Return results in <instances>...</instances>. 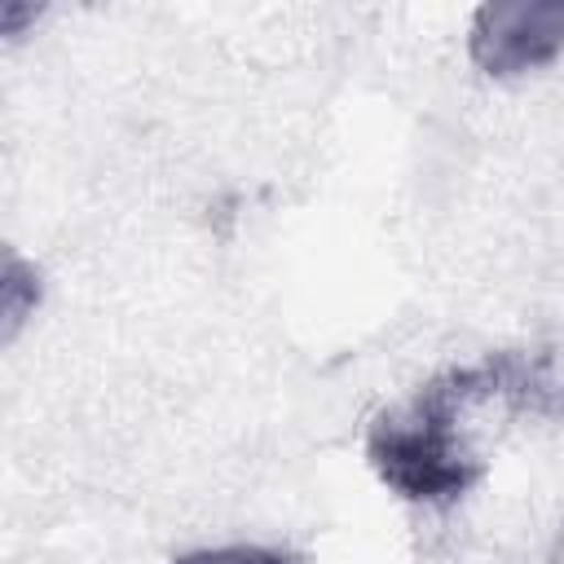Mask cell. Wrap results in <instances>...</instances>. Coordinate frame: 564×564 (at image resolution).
Here are the masks:
<instances>
[{
    "label": "cell",
    "mask_w": 564,
    "mask_h": 564,
    "mask_svg": "<svg viewBox=\"0 0 564 564\" xmlns=\"http://www.w3.org/2000/svg\"><path fill=\"white\" fill-rule=\"evenodd\" d=\"M471 62L489 75H520L564 53V0H494L480 4L467 35Z\"/></svg>",
    "instance_id": "cell-2"
},
{
    "label": "cell",
    "mask_w": 564,
    "mask_h": 564,
    "mask_svg": "<svg viewBox=\"0 0 564 564\" xmlns=\"http://www.w3.org/2000/svg\"><path fill=\"white\" fill-rule=\"evenodd\" d=\"M26 18H35V4H18V0H9V4L0 9V22H4V35H18Z\"/></svg>",
    "instance_id": "cell-5"
},
{
    "label": "cell",
    "mask_w": 564,
    "mask_h": 564,
    "mask_svg": "<svg viewBox=\"0 0 564 564\" xmlns=\"http://www.w3.org/2000/svg\"><path fill=\"white\" fill-rule=\"evenodd\" d=\"M507 401L520 414L564 419V379L551 348H498L471 366L432 375L401 410H383L366 432V458L375 476L410 502H454L480 476L485 463L463 441V410L480 401Z\"/></svg>",
    "instance_id": "cell-1"
},
{
    "label": "cell",
    "mask_w": 564,
    "mask_h": 564,
    "mask_svg": "<svg viewBox=\"0 0 564 564\" xmlns=\"http://www.w3.org/2000/svg\"><path fill=\"white\" fill-rule=\"evenodd\" d=\"M172 564H295V555H291V551H282V546L238 542V546H207V551H189V555H176Z\"/></svg>",
    "instance_id": "cell-4"
},
{
    "label": "cell",
    "mask_w": 564,
    "mask_h": 564,
    "mask_svg": "<svg viewBox=\"0 0 564 564\" xmlns=\"http://www.w3.org/2000/svg\"><path fill=\"white\" fill-rule=\"evenodd\" d=\"M40 273H35V264H26L18 251H9L4 256V278H0V317H4V326H0V339L4 344H13L18 339V330H22V322L35 313V304H40Z\"/></svg>",
    "instance_id": "cell-3"
},
{
    "label": "cell",
    "mask_w": 564,
    "mask_h": 564,
    "mask_svg": "<svg viewBox=\"0 0 564 564\" xmlns=\"http://www.w3.org/2000/svg\"><path fill=\"white\" fill-rule=\"evenodd\" d=\"M551 564H564V529H560V538H555V551H551Z\"/></svg>",
    "instance_id": "cell-6"
}]
</instances>
